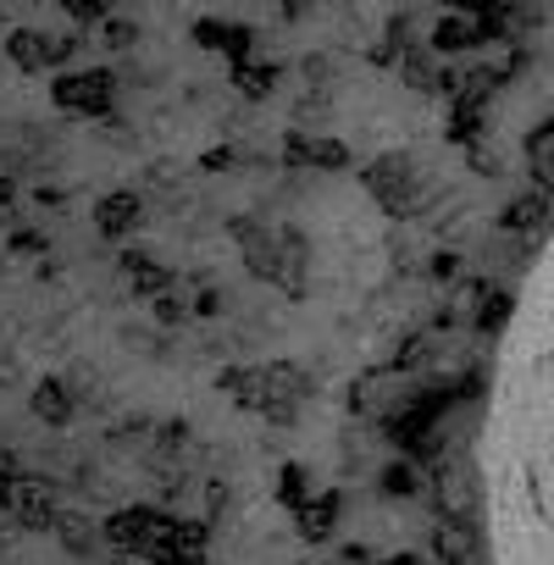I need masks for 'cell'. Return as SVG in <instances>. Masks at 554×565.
I'll return each mask as SVG.
<instances>
[{"label":"cell","instance_id":"30bf717a","mask_svg":"<svg viewBox=\"0 0 554 565\" xmlns=\"http://www.w3.org/2000/svg\"><path fill=\"white\" fill-rule=\"evenodd\" d=\"M284 156H289L295 167H344V161H350L344 145H333V139H306V134H289Z\"/></svg>","mask_w":554,"mask_h":565},{"label":"cell","instance_id":"ba28073f","mask_svg":"<svg viewBox=\"0 0 554 565\" xmlns=\"http://www.w3.org/2000/svg\"><path fill=\"white\" fill-rule=\"evenodd\" d=\"M216 383H222V394H227L238 411H255V416L266 411V383H260V366H227Z\"/></svg>","mask_w":554,"mask_h":565},{"label":"cell","instance_id":"8fae6325","mask_svg":"<svg viewBox=\"0 0 554 565\" xmlns=\"http://www.w3.org/2000/svg\"><path fill=\"white\" fill-rule=\"evenodd\" d=\"M194 40H200L205 51H227V56H233V67H238V62H244V51L255 45V34H249V29H238V23H200V29H194Z\"/></svg>","mask_w":554,"mask_h":565},{"label":"cell","instance_id":"277c9868","mask_svg":"<svg viewBox=\"0 0 554 565\" xmlns=\"http://www.w3.org/2000/svg\"><path fill=\"white\" fill-rule=\"evenodd\" d=\"M0 510L7 515H18V526H29V532H40V526H56V482H45V477H12V482H0Z\"/></svg>","mask_w":554,"mask_h":565},{"label":"cell","instance_id":"ac0fdd59","mask_svg":"<svg viewBox=\"0 0 554 565\" xmlns=\"http://www.w3.org/2000/svg\"><path fill=\"white\" fill-rule=\"evenodd\" d=\"M67 18H78V23H100V18H106V7H100V0H73Z\"/></svg>","mask_w":554,"mask_h":565},{"label":"cell","instance_id":"5bb4252c","mask_svg":"<svg viewBox=\"0 0 554 565\" xmlns=\"http://www.w3.org/2000/svg\"><path fill=\"white\" fill-rule=\"evenodd\" d=\"M333 521H339V493H322L317 504H306V510H300V537H311V543H317V537H328V532H333Z\"/></svg>","mask_w":554,"mask_h":565},{"label":"cell","instance_id":"484cf974","mask_svg":"<svg viewBox=\"0 0 554 565\" xmlns=\"http://www.w3.org/2000/svg\"><path fill=\"white\" fill-rule=\"evenodd\" d=\"M12 477H18V455L0 449V482H12Z\"/></svg>","mask_w":554,"mask_h":565},{"label":"cell","instance_id":"44dd1931","mask_svg":"<svg viewBox=\"0 0 554 565\" xmlns=\"http://www.w3.org/2000/svg\"><path fill=\"white\" fill-rule=\"evenodd\" d=\"M0 216H18V183L0 178Z\"/></svg>","mask_w":554,"mask_h":565},{"label":"cell","instance_id":"4316f807","mask_svg":"<svg viewBox=\"0 0 554 565\" xmlns=\"http://www.w3.org/2000/svg\"><path fill=\"white\" fill-rule=\"evenodd\" d=\"M339 559H344V565H366V548H344Z\"/></svg>","mask_w":554,"mask_h":565},{"label":"cell","instance_id":"9c48e42d","mask_svg":"<svg viewBox=\"0 0 554 565\" xmlns=\"http://www.w3.org/2000/svg\"><path fill=\"white\" fill-rule=\"evenodd\" d=\"M34 416L45 422V427H67L73 422V388L62 383V377H45V383H34Z\"/></svg>","mask_w":554,"mask_h":565},{"label":"cell","instance_id":"ffe728a7","mask_svg":"<svg viewBox=\"0 0 554 565\" xmlns=\"http://www.w3.org/2000/svg\"><path fill=\"white\" fill-rule=\"evenodd\" d=\"M183 311H189L183 300H156V322H167V328H172V322H183Z\"/></svg>","mask_w":554,"mask_h":565},{"label":"cell","instance_id":"5b68a950","mask_svg":"<svg viewBox=\"0 0 554 565\" xmlns=\"http://www.w3.org/2000/svg\"><path fill=\"white\" fill-rule=\"evenodd\" d=\"M7 56H12L18 73H51V67L78 56V40H51L40 29H12L7 34Z\"/></svg>","mask_w":554,"mask_h":565},{"label":"cell","instance_id":"e0dca14e","mask_svg":"<svg viewBox=\"0 0 554 565\" xmlns=\"http://www.w3.org/2000/svg\"><path fill=\"white\" fill-rule=\"evenodd\" d=\"M12 255H23V260H29V255H45V238L29 233V227H18V233H12Z\"/></svg>","mask_w":554,"mask_h":565},{"label":"cell","instance_id":"9a60e30c","mask_svg":"<svg viewBox=\"0 0 554 565\" xmlns=\"http://www.w3.org/2000/svg\"><path fill=\"white\" fill-rule=\"evenodd\" d=\"M277 499L289 510H306L311 504V471L306 466H284V482H277Z\"/></svg>","mask_w":554,"mask_h":565},{"label":"cell","instance_id":"7c38bea8","mask_svg":"<svg viewBox=\"0 0 554 565\" xmlns=\"http://www.w3.org/2000/svg\"><path fill=\"white\" fill-rule=\"evenodd\" d=\"M51 532H56V537H62V543L78 554V559H89V554H95V543H100V532H95V526H89V515H78V510H62Z\"/></svg>","mask_w":554,"mask_h":565},{"label":"cell","instance_id":"83f0119b","mask_svg":"<svg viewBox=\"0 0 554 565\" xmlns=\"http://www.w3.org/2000/svg\"><path fill=\"white\" fill-rule=\"evenodd\" d=\"M0 23H7V7H0Z\"/></svg>","mask_w":554,"mask_h":565},{"label":"cell","instance_id":"7a4b0ae2","mask_svg":"<svg viewBox=\"0 0 554 565\" xmlns=\"http://www.w3.org/2000/svg\"><path fill=\"white\" fill-rule=\"evenodd\" d=\"M161 537H167V515L156 504H122L117 515H106V543L122 554V559H150L161 554Z\"/></svg>","mask_w":554,"mask_h":565},{"label":"cell","instance_id":"2e32d148","mask_svg":"<svg viewBox=\"0 0 554 565\" xmlns=\"http://www.w3.org/2000/svg\"><path fill=\"white\" fill-rule=\"evenodd\" d=\"M134 40H139V23H128V18H106V45L128 51Z\"/></svg>","mask_w":554,"mask_h":565},{"label":"cell","instance_id":"d4e9b609","mask_svg":"<svg viewBox=\"0 0 554 565\" xmlns=\"http://www.w3.org/2000/svg\"><path fill=\"white\" fill-rule=\"evenodd\" d=\"M194 311H200V317H216V311H222V300H216V289H205V295L194 300Z\"/></svg>","mask_w":554,"mask_h":565},{"label":"cell","instance_id":"603a6c76","mask_svg":"<svg viewBox=\"0 0 554 565\" xmlns=\"http://www.w3.org/2000/svg\"><path fill=\"white\" fill-rule=\"evenodd\" d=\"M383 488H388V493H411V471H405V466H394V471L383 477Z\"/></svg>","mask_w":554,"mask_h":565},{"label":"cell","instance_id":"52a82bcc","mask_svg":"<svg viewBox=\"0 0 554 565\" xmlns=\"http://www.w3.org/2000/svg\"><path fill=\"white\" fill-rule=\"evenodd\" d=\"M139 216H145V205H139L134 189H117V194H106V200L95 205V227H100V238H128V233L139 227Z\"/></svg>","mask_w":554,"mask_h":565},{"label":"cell","instance_id":"8992f818","mask_svg":"<svg viewBox=\"0 0 554 565\" xmlns=\"http://www.w3.org/2000/svg\"><path fill=\"white\" fill-rule=\"evenodd\" d=\"M122 271L134 277V295H139V300H167V295L178 289V271L161 266L150 249H128V255H122Z\"/></svg>","mask_w":554,"mask_h":565},{"label":"cell","instance_id":"4fadbf2b","mask_svg":"<svg viewBox=\"0 0 554 565\" xmlns=\"http://www.w3.org/2000/svg\"><path fill=\"white\" fill-rule=\"evenodd\" d=\"M233 89L249 95V100H266V95L277 89V67H271V62H238V67H233Z\"/></svg>","mask_w":554,"mask_h":565},{"label":"cell","instance_id":"cb8c5ba5","mask_svg":"<svg viewBox=\"0 0 554 565\" xmlns=\"http://www.w3.org/2000/svg\"><path fill=\"white\" fill-rule=\"evenodd\" d=\"M183 438H189V427H183V422H161V444H167V449H172V444H183Z\"/></svg>","mask_w":554,"mask_h":565},{"label":"cell","instance_id":"d6986e66","mask_svg":"<svg viewBox=\"0 0 554 565\" xmlns=\"http://www.w3.org/2000/svg\"><path fill=\"white\" fill-rule=\"evenodd\" d=\"M200 167H205V172H227V167H233V145H216V150H205V156H200Z\"/></svg>","mask_w":554,"mask_h":565},{"label":"cell","instance_id":"7402d4cb","mask_svg":"<svg viewBox=\"0 0 554 565\" xmlns=\"http://www.w3.org/2000/svg\"><path fill=\"white\" fill-rule=\"evenodd\" d=\"M306 78L328 84V78H333V62H328V56H306Z\"/></svg>","mask_w":554,"mask_h":565},{"label":"cell","instance_id":"3957f363","mask_svg":"<svg viewBox=\"0 0 554 565\" xmlns=\"http://www.w3.org/2000/svg\"><path fill=\"white\" fill-rule=\"evenodd\" d=\"M51 100L73 117H111V100H117V78L111 73H56L51 84Z\"/></svg>","mask_w":554,"mask_h":565},{"label":"cell","instance_id":"6da1fadb","mask_svg":"<svg viewBox=\"0 0 554 565\" xmlns=\"http://www.w3.org/2000/svg\"><path fill=\"white\" fill-rule=\"evenodd\" d=\"M504 515H510V559L554 565V255L537 277L532 333L510 366L504 399Z\"/></svg>","mask_w":554,"mask_h":565}]
</instances>
